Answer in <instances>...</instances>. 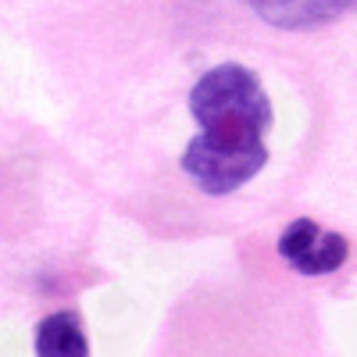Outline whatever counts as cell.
I'll return each instance as SVG.
<instances>
[{"label":"cell","mask_w":357,"mask_h":357,"mask_svg":"<svg viewBox=\"0 0 357 357\" xmlns=\"http://www.w3.org/2000/svg\"><path fill=\"white\" fill-rule=\"evenodd\" d=\"M36 357H89L79 311H54L36 329Z\"/></svg>","instance_id":"cell-4"},{"label":"cell","mask_w":357,"mask_h":357,"mask_svg":"<svg viewBox=\"0 0 357 357\" xmlns=\"http://www.w3.org/2000/svg\"><path fill=\"white\" fill-rule=\"evenodd\" d=\"M243 4L261 22L286 29V33H301V29H314L343 18L357 0H243Z\"/></svg>","instance_id":"cell-3"},{"label":"cell","mask_w":357,"mask_h":357,"mask_svg":"<svg viewBox=\"0 0 357 357\" xmlns=\"http://www.w3.org/2000/svg\"><path fill=\"white\" fill-rule=\"evenodd\" d=\"M350 243L340 232L321 229L311 218H296L279 236V257L301 275H329L347 264Z\"/></svg>","instance_id":"cell-2"},{"label":"cell","mask_w":357,"mask_h":357,"mask_svg":"<svg viewBox=\"0 0 357 357\" xmlns=\"http://www.w3.org/2000/svg\"><path fill=\"white\" fill-rule=\"evenodd\" d=\"M190 114L200 132L183 154V172L200 193L229 197L268 165L264 132L272 129V100L247 65L207 68L190 89Z\"/></svg>","instance_id":"cell-1"}]
</instances>
